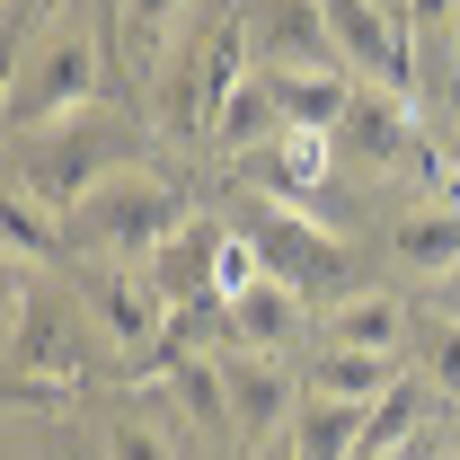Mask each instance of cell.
<instances>
[{"label":"cell","instance_id":"8","mask_svg":"<svg viewBox=\"0 0 460 460\" xmlns=\"http://www.w3.org/2000/svg\"><path fill=\"white\" fill-rule=\"evenodd\" d=\"M89 319L107 328L115 354H142V345L169 337V292L151 284V275H133V266H98L89 275Z\"/></svg>","mask_w":460,"mask_h":460},{"label":"cell","instance_id":"5","mask_svg":"<svg viewBox=\"0 0 460 460\" xmlns=\"http://www.w3.org/2000/svg\"><path fill=\"white\" fill-rule=\"evenodd\" d=\"M80 107H98V45L89 36H62L36 71L9 80V133H45V124H62Z\"/></svg>","mask_w":460,"mask_h":460},{"label":"cell","instance_id":"30","mask_svg":"<svg viewBox=\"0 0 460 460\" xmlns=\"http://www.w3.org/2000/svg\"><path fill=\"white\" fill-rule=\"evenodd\" d=\"M354 460H434L425 443H390V452H354Z\"/></svg>","mask_w":460,"mask_h":460},{"label":"cell","instance_id":"26","mask_svg":"<svg viewBox=\"0 0 460 460\" xmlns=\"http://www.w3.org/2000/svg\"><path fill=\"white\" fill-rule=\"evenodd\" d=\"M107 460H177V452H169V434H160V425L115 416V425H107Z\"/></svg>","mask_w":460,"mask_h":460},{"label":"cell","instance_id":"4","mask_svg":"<svg viewBox=\"0 0 460 460\" xmlns=\"http://www.w3.org/2000/svg\"><path fill=\"white\" fill-rule=\"evenodd\" d=\"M248 239L266 248V275H275V284H292L301 301H328V310L345 301V284H354V248H345L337 230L301 222V213H257V222H248Z\"/></svg>","mask_w":460,"mask_h":460},{"label":"cell","instance_id":"2","mask_svg":"<svg viewBox=\"0 0 460 460\" xmlns=\"http://www.w3.org/2000/svg\"><path fill=\"white\" fill-rule=\"evenodd\" d=\"M186 222H195L186 186H177V177H151V169H115L80 213H62V230H71L89 257H107V266H142V257H160Z\"/></svg>","mask_w":460,"mask_h":460},{"label":"cell","instance_id":"11","mask_svg":"<svg viewBox=\"0 0 460 460\" xmlns=\"http://www.w3.org/2000/svg\"><path fill=\"white\" fill-rule=\"evenodd\" d=\"M328 151H337V133H301V124H292L284 142H266V151H248V160H230V169H239V186H257V195H275V204H310L319 177H328Z\"/></svg>","mask_w":460,"mask_h":460},{"label":"cell","instance_id":"18","mask_svg":"<svg viewBox=\"0 0 460 460\" xmlns=\"http://www.w3.org/2000/svg\"><path fill=\"white\" fill-rule=\"evenodd\" d=\"M363 425H372V399H301L292 443H301V460H354Z\"/></svg>","mask_w":460,"mask_h":460},{"label":"cell","instance_id":"21","mask_svg":"<svg viewBox=\"0 0 460 460\" xmlns=\"http://www.w3.org/2000/svg\"><path fill=\"white\" fill-rule=\"evenodd\" d=\"M177 9H186V0H124V9H115V45H124V62H133V71H151V62L169 54Z\"/></svg>","mask_w":460,"mask_h":460},{"label":"cell","instance_id":"7","mask_svg":"<svg viewBox=\"0 0 460 460\" xmlns=\"http://www.w3.org/2000/svg\"><path fill=\"white\" fill-rule=\"evenodd\" d=\"M222 381H230V416H239V452L275 443L284 416L301 407V381H292L275 354H257V345H230V354H222Z\"/></svg>","mask_w":460,"mask_h":460},{"label":"cell","instance_id":"19","mask_svg":"<svg viewBox=\"0 0 460 460\" xmlns=\"http://www.w3.org/2000/svg\"><path fill=\"white\" fill-rule=\"evenodd\" d=\"M390 257L407 275H460V204H434V213H407L390 230Z\"/></svg>","mask_w":460,"mask_h":460},{"label":"cell","instance_id":"1","mask_svg":"<svg viewBox=\"0 0 460 460\" xmlns=\"http://www.w3.org/2000/svg\"><path fill=\"white\" fill-rule=\"evenodd\" d=\"M115 169H142V133L107 107H80L45 124V133H18V160H9V195L45 204V213H80Z\"/></svg>","mask_w":460,"mask_h":460},{"label":"cell","instance_id":"31","mask_svg":"<svg viewBox=\"0 0 460 460\" xmlns=\"http://www.w3.org/2000/svg\"><path fill=\"white\" fill-rule=\"evenodd\" d=\"M257 460H301V443H292V434H275V443H257Z\"/></svg>","mask_w":460,"mask_h":460},{"label":"cell","instance_id":"23","mask_svg":"<svg viewBox=\"0 0 460 460\" xmlns=\"http://www.w3.org/2000/svg\"><path fill=\"white\" fill-rule=\"evenodd\" d=\"M416 372L434 399H460V319H416Z\"/></svg>","mask_w":460,"mask_h":460},{"label":"cell","instance_id":"3","mask_svg":"<svg viewBox=\"0 0 460 460\" xmlns=\"http://www.w3.org/2000/svg\"><path fill=\"white\" fill-rule=\"evenodd\" d=\"M248 62H257V36H248V18L230 9V18H213L204 27V45L186 62H169V124L177 133H195V142H213V124H222V107L239 98V80H248Z\"/></svg>","mask_w":460,"mask_h":460},{"label":"cell","instance_id":"16","mask_svg":"<svg viewBox=\"0 0 460 460\" xmlns=\"http://www.w3.org/2000/svg\"><path fill=\"white\" fill-rule=\"evenodd\" d=\"M390 381H399V363H390V354L328 345V354H310V372H301V399H381Z\"/></svg>","mask_w":460,"mask_h":460},{"label":"cell","instance_id":"10","mask_svg":"<svg viewBox=\"0 0 460 460\" xmlns=\"http://www.w3.org/2000/svg\"><path fill=\"white\" fill-rule=\"evenodd\" d=\"M248 36H257V62L266 71H284V62H337L328 0H257L248 9Z\"/></svg>","mask_w":460,"mask_h":460},{"label":"cell","instance_id":"6","mask_svg":"<svg viewBox=\"0 0 460 460\" xmlns=\"http://www.w3.org/2000/svg\"><path fill=\"white\" fill-rule=\"evenodd\" d=\"M328 27H337V62L345 71H372L381 89L416 98V27L381 0H328Z\"/></svg>","mask_w":460,"mask_h":460},{"label":"cell","instance_id":"22","mask_svg":"<svg viewBox=\"0 0 460 460\" xmlns=\"http://www.w3.org/2000/svg\"><path fill=\"white\" fill-rule=\"evenodd\" d=\"M0 230H9V266H54V257H62V213L27 204V195H9Z\"/></svg>","mask_w":460,"mask_h":460},{"label":"cell","instance_id":"29","mask_svg":"<svg viewBox=\"0 0 460 460\" xmlns=\"http://www.w3.org/2000/svg\"><path fill=\"white\" fill-rule=\"evenodd\" d=\"M443 186H452V204H460V133L443 142Z\"/></svg>","mask_w":460,"mask_h":460},{"label":"cell","instance_id":"12","mask_svg":"<svg viewBox=\"0 0 460 460\" xmlns=\"http://www.w3.org/2000/svg\"><path fill=\"white\" fill-rule=\"evenodd\" d=\"M275 80V98L301 133H337L345 107H354V80H345V62H284V71H266Z\"/></svg>","mask_w":460,"mask_h":460},{"label":"cell","instance_id":"15","mask_svg":"<svg viewBox=\"0 0 460 460\" xmlns=\"http://www.w3.org/2000/svg\"><path fill=\"white\" fill-rule=\"evenodd\" d=\"M284 133H292V115H284V98H275V80H266V71H248V80H239V98L222 107V124H213L222 160H248V151H266V142H284Z\"/></svg>","mask_w":460,"mask_h":460},{"label":"cell","instance_id":"17","mask_svg":"<svg viewBox=\"0 0 460 460\" xmlns=\"http://www.w3.org/2000/svg\"><path fill=\"white\" fill-rule=\"evenodd\" d=\"M416 337V319H407L390 292H345L337 310H328V345H363V354H399Z\"/></svg>","mask_w":460,"mask_h":460},{"label":"cell","instance_id":"32","mask_svg":"<svg viewBox=\"0 0 460 460\" xmlns=\"http://www.w3.org/2000/svg\"><path fill=\"white\" fill-rule=\"evenodd\" d=\"M443 460H460V452H443Z\"/></svg>","mask_w":460,"mask_h":460},{"label":"cell","instance_id":"20","mask_svg":"<svg viewBox=\"0 0 460 460\" xmlns=\"http://www.w3.org/2000/svg\"><path fill=\"white\" fill-rule=\"evenodd\" d=\"M177 407H186V425H204V434H222V443H239V416H230V381H222V354H186L169 372Z\"/></svg>","mask_w":460,"mask_h":460},{"label":"cell","instance_id":"25","mask_svg":"<svg viewBox=\"0 0 460 460\" xmlns=\"http://www.w3.org/2000/svg\"><path fill=\"white\" fill-rule=\"evenodd\" d=\"M80 399V372H9V407L18 416H45V407Z\"/></svg>","mask_w":460,"mask_h":460},{"label":"cell","instance_id":"14","mask_svg":"<svg viewBox=\"0 0 460 460\" xmlns=\"http://www.w3.org/2000/svg\"><path fill=\"white\" fill-rule=\"evenodd\" d=\"M222 239H230V230L213 222V213H195V222L151 257V284L169 292V301H204V292H213V266H222Z\"/></svg>","mask_w":460,"mask_h":460},{"label":"cell","instance_id":"27","mask_svg":"<svg viewBox=\"0 0 460 460\" xmlns=\"http://www.w3.org/2000/svg\"><path fill=\"white\" fill-rule=\"evenodd\" d=\"M45 18H54V0H9V54H18V45H27Z\"/></svg>","mask_w":460,"mask_h":460},{"label":"cell","instance_id":"24","mask_svg":"<svg viewBox=\"0 0 460 460\" xmlns=\"http://www.w3.org/2000/svg\"><path fill=\"white\" fill-rule=\"evenodd\" d=\"M257 284H266V248H257L248 230H230V239H222V266H213V292L239 301V292H257Z\"/></svg>","mask_w":460,"mask_h":460},{"label":"cell","instance_id":"9","mask_svg":"<svg viewBox=\"0 0 460 460\" xmlns=\"http://www.w3.org/2000/svg\"><path fill=\"white\" fill-rule=\"evenodd\" d=\"M337 151H354L363 169L425 160V151H416V124H407V98L381 89V80H354V107H345V124H337Z\"/></svg>","mask_w":460,"mask_h":460},{"label":"cell","instance_id":"28","mask_svg":"<svg viewBox=\"0 0 460 460\" xmlns=\"http://www.w3.org/2000/svg\"><path fill=\"white\" fill-rule=\"evenodd\" d=\"M407 27H460V0H399Z\"/></svg>","mask_w":460,"mask_h":460},{"label":"cell","instance_id":"13","mask_svg":"<svg viewBox=\"0 0 460 460\" xmlns=\"http://www.w3.org/2000/svg\"><path fill=\"white\" fill-rule=\"evenodd\" d=\"M301 328H310V301H301L292 284H275V275H266L257 292H239V301H230V345L284 354V345H301Z\"/></svg>","mask_w":460,"mask_h":460}]
</instances>
